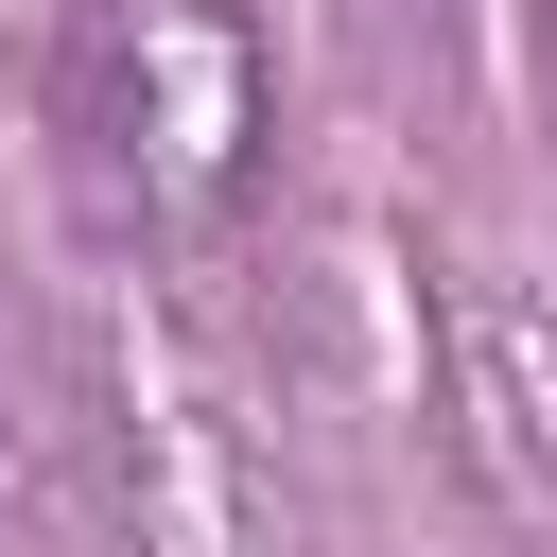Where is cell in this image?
<instances>
[{
    "instance_id": "cell-1",
    "label": "cell",
    "mask_w": 557,
    "mask_h": 557,
    "mask_svg": "<svg viewBox=\"0 0 557 557\" xmlns=\"http://www.w3.org/2000/svg\"><path fill=\"white\" fill-rule=\"evenodd\" d=\"M35 122L104 244L209 278L278 209V17L261 0H52Z\"/></svg>"
}]
</instances>
